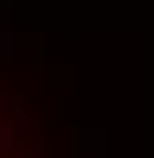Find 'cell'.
<instances>
[{
    "label": "cell",
    "mask_w": 154,
    "mask_h": 158,
    "mask_svg": "<svg viewBox=\"0 0 154 158\" xmlns=\"http://www.w3.org/2000/svg\"><path fill=\"white\" fill-rule=\"evenodd\" d=\"M79 158H87V154H79Z\"/></svg>",
    "instance_id": "4"
},
{
    "label": "cell",
    "mask_w": 154,
    "mask_h": 158,
    "mask_svg": "<svg viewBox=\"0 0 154 158\" xmlns=\"http://www.w3.org/2000/svg\"><path fill=\"white\" fill-rule=\"evenodd\" d=\"M8 150H12V131L0 127V154H8Z\"/></svg>",
    "instance_id": "1"
},
{
    "label": "cell",
    "mask_w": 154,
    "mask_h": 158,
    "mask_svg": "<svg viewBox=\"0 0 154 158\" xmlns=\"http://www.w3.org/2000/svg\"><path fill=\"white\" fill-rule=\"evenodd\" d=\"M0 56H12V36H8V28H0Z\"/></svg>",
    "instance_id": "2"
},
{
    "label": "cell",
    "mask_w": 154,
    "mask_h": 158,
    "mask_svg": "<svg viewBox=\"0 0 154 158\" xmlns=\"http://www.w3.org/2000/svg\"><path fill=\"white\" fill-rule=\"evenodd\" d=\"M8 20H12V4H8V0H0V28H4Z\"/></svg>",
    "instance_id": "3"
}]
</instances>
